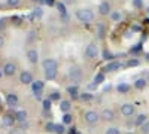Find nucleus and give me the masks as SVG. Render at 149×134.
<instances>
[{
    "label": "nucleus",
    "instance_id": "f257e3e1",
    "mask_svg": "<svg viewBox=\"0 0 149 134\" xmlns=\"http://www.w3.org/2000/svg\"><path fill=\"white\" fill-rule=\"evenodd\" d=\"M76 18L81 21V22H91L94 19V14L91 9H78L76 10Z\"/></svg>",
    "mask_w": 149,
    "mask_h": 134
},
{
    "label": "nucleus",
    "instance_id": "f03ea898",
    "mask_svg": "<svg viewBox=\"0 0 149 134\" xmlns=\"http://www.w3.org/2000/svg\"><path fill=\"white\" fill-rule=\"evenodd\" d=\"M97 55H98L97 45L95 43H90L88 46H86V49H85V57L91 60V58H97Z\"/></svg>",
    "mask_w": 149,
    "mask_h": 134
},
{
    "label": "nucleus",
    "instance_id": "7ed1b4c3",
    "mask_svg": "<svg viewBox=\"0 0 149 134\" xmlns=\"http://www.w3.org/2000/svg\"><path fill=\"white\" fill-rule=\"evenodd\" d=\"M69 76H70V79H72L73 82H79V81L82 79V72H81L79 67H70Z\"/></svg>",
    "mask_w": 149,
    "mask_h": 134
},
{
    "label": "nucleus",
    "instance_id": "20e7f679",
    "mask_svg": "<svg viewBox=\"0 0 149 134\" xmlns=\"http://www.w3.org/2000/svg\"><path fill=\"white\" fill-rule=\"evenodd\" d=\"M84 118L88 124H95L98 121V118H100V115H98L97 112H94V110H88V112H85Z\"/></svg>",
    "mask_w": 149,
    "mask_h": 134
},
{
    "label": "nucleus",
    "instance_id": "39448f33",
    "mask_svg": "<svg viewBox=\"0 0 149 134\" xmlns=\"http://www.w3.org/2000/svg\"><path fill=\"white\" fill-rule=\"evenodd\" d=\"M19 81H21V83H24V85L33 83V76H31V73L27 72V70H24L21 75H19Z\"/></svg>",
    "mask_w": 149,
    "mask_h": 134
},
{
    "label": "nucleus",
    "instance_id": "423d86ee",
    "mask_svg": "<svg viewBox=\"0 0 149 134\" xmlns=\"http://www.w3.org/2000/svg\"><path fill=\"white\" fill-rule=\"evenodd\" d=\"M121 113L124 116H131L134 113V106L131 103H125V104H122L121 106Z\"/></svg>",
    "mask_w": 149,
    "mask_h": 134
},
{
    "label": "nucleus",
    "instance_id": "0eeeda50",
    "mask_svg": "<svg viewBox=\"0 0 149 134\" xmlns=\"http://www.w3.org/2000/svg\"><path fill=\"white\" fill-rule=\"evenodd\" d=\"M57 67H58V63L54 58H46L43 61V69L45 70H57Z\"/></svg>",
    "mask_w": 149,
    "mask_h": 134
},
{
    "label": "nucleus",
    "instance_id": "6e6552de",
    "mask_svg": "<svg viewBox=\"0 0 149 134\" xmlns=\"http://www.w3.org/2000/svg\"><path fill=\"white\" fill-rule=\"evenodd\" d=\"M15 121H17V118L15 116H12V115H5L3 118H2V124L5 125V127H14V124H15Z\"/></svg>",
    "mask_w": 149,
    "mask_h": 134
},
{
    "label": "nucleus",
    "instance_id": "1a4fd4ad",
    "mask_svg": "<svg viewBox=\"0 0 149 134\" xmlns=\"http://www.w3.org/2000/svg\"><path fill=\"white\" fill-rule=\"evenodd\" d=\"M27 58H29V61H30L31 64H36L37 61H39V54H37L36 49H30V51L27 52Z\"/></svg>",
    "mask_w": 149,
    "mask_h": 134
},
{
    "label": "nucleus",
    "instance_id": "9d476101",
    "mask_svg": "<svg viewBox=\"0 0 149 134\" xmlns=\"http://www.w3.org/2000/svg\"><path fill=\"white\" fill-rule=\"evenodd\" d=\"M100 118L104 119V121H113L115 113H113V110H110V109H104V110L100 113Z\"/></svg>",
    "mask_w": 149,
    "mask_h": 134
},
{
    "label": "nucleus",
    "instance_id": "9b49d317",
    "mask_svg": "<svg viewBox=\"0 0 149 134\" xmlns=\"http://www.w3.org/2000/svg\"><path fill=\"white\" fill-rule=\"evenodd\" d=\"M98 12H100L102 15L110 14V3H109V2H102L100 6H98Z\"/></svg>",
    "mask_w": 149,
    "mask_h": 134
},
{
    "label": "nucleus",
    "instance_id": "f8f14e48",
    "mask_svg": "<svg viewBox=\"0 0 149 134\" xmlns=\"http://www.w3.org/2000/svg\"><path fill=\"white\" fill-rule=\"evenodd\" d=\"M15 70H17V67H15V64H12V63H8L3 67V73H5L6 76H12L15 73Z\"/></svg>",
    "mask_w": 149,
    "mask_h": 134
},
{
    "label": "nucleus",
    "instance_id": "ddd939ff",
    "mask_svg": "<svg viewBox=\"0 0 149 134\" xmlns=\"http://www.w3.org/2000/svg\"><path fill=\"white\" fill-rule=\"evenodd\" d=\"M6 103H8V106H10V107H15L17 103H18V97H17L15 94H8Z\"/></svg>",
    "mask_w": 149,
    "mask_h": 134
},
{
    "label": "nucleus",
    "instance_id": "4468645a",
    "mask_svg": "<svg viewBox=\"0 0 149 134\" xmlns=\"http://www.w3.org/2000/svg\"><path fill=\"white\" fill-rule=\"evenodd\" d=\"M121 67H122L121 63H118V61H112V63H109V64L106 66L104 70H107V72H116V70H119Z\"/></svg>",
    "mask_w": 149,
    "mask_h": 134
},
{
    "label": "nucleus",
    "instance_id": "2eb2a0df",
    "mask_svg": "<svg viewBox=\"0 0 149 134\" xmlns=\"http://www.w3.org/2000/svg\"><path fill=\"white\" fill-rule=\"evenodd\" d=\"M31 90L33 92H42L43 91V82L42 81H36L31 83Z\"/></svg>",
    "mask_w": 149,
    "mask_h": 134
},
{
    "label": "nucleus",
    "instance_id": "dca6fc26",
    "mask_svg": "<svg viewBox=\"0 0 149 134\" xmlns=\"http://www.w3.org/2000/svg\"><path fill=\"white\" fill-rule=\"evenodd\" d=\"M72 109V104H70V101H67V100H63L60 103V110L61 112H64V113H69V110Z\"/></svg>",
    "mask_w": 149,
    "mask_h": 134
},
{
    "label": "nucleus",
    "instance_id": "f3484780",
    "mask_svg": "<svg viewBox=\"0 0 149 134\" xmlns=\"http://www.w3.org/2000/svg\"><path fill=\"white\" fill-rule=\"evenodd\" d=\"M15 118H17V121H19V122H24V121H27V112L26 110H18L15 113Z\"/></svg>",
    "mask_w": 149,
    "mask_h": 134
},
{
    "label": "nucleus",
    "instance_id": "a211bd4d",
    "mask_svg": "<svg viewBox=\"0 0 149 134\" xmlns=\"http://www.w3.org/2000/svg\"><path fill=\"white\" fill-rule=\"evenodd\" d=\"M146 121H148V116H146V115H139L137 118H136L134 124L137 125V127H142V125H143V124L146 122Z\"/></svg>",
    "mask_w": 149,
    "mask_h": 134
},
{
    "label": "nucleus",
    "instance_id": "6ab92c4d",
    "mask_svg": "<svg viewBox=\"0 0 149 134\" xmlns=\"http://www.w3.org/2000/svg\"><path fill=\"white\" fill-rule=\"evenodd\" d=\"M118 91H119V94H127L130 91V85L128 83H119L118 85Z\"/></svg>",
    "mask_w": 149,
    "mask_h": 134
},
{
    "label": "nucleus",
    "instance_id": "aec40b11",
    "mask_svg": "<svg viewBox=\"0 0 149 134\" xmlns=\"http://www.w3.org/2000/svg\"><path fill=\"white\" fill-rule=\"evenodd\" d=\"M146 85H148V82L145 81V79H137L134 82V87L137 88V90H143V88H146Z\"/></svg>",
    "mask_w": 149,
    "mask_h": 134
},
{
    "label": "nucleus",
    "instance_id": "412c9836",
    "mask_svg": "<svg viewBox=\"0 0 149 134\" xmlns=\"http://www.w3.org/2000/svg\"><path fill=\"white\" fill-rule=\"evenodd\" d=\"M55 134H64L66 133V127L64 124H55V130H54Z\"/></svg>",
    "mask_w": 149,
    "mask_h": 134
},
{
    "label": "nucleus",
    "instance_id": "4be33fe9",
    "mask_svg": "<svg viewBox=\"0 0 149 134\" xmlns=\"http://www.w3.org/2000/svg\"><path fill=\"white\" fill-rule=\"evenodd\" d=\"M67 92H69L72 97H78V87H76V85H72V87L67 88Z\"/></svg>",
    "mask_w": 149,
    "mask_h": 134
},
{
    "label": "nucleus",
    "instance_id": "5701e85b",
    "mask_svg": "<svg viewBox=\"0 0 149 134\" xmlns=\"http://www.w3.org/2000/svg\"><path fill=\"white\" fill-rule=\"evenodd\" d=\"M57 76V70H45V78L46 79H54Z\"/></svg>",
    "mask_w": 149,
    "mask_h": 134
},
{
    "label": "nucleus",
    "instance_id": "b1692460",
    "mask_svg": "<svg viewBox=\"0 0 149 134\" xmlns=\"http://www.w3.org/2000/svg\"><path fill=\"white\" fill-rule=\"evenodd\" d=\"M104 81V75H103V73H97V75H95V78H94V83L97 85V83H102Z\"/></svg>",
    "mask_w": 149,
    "mask_h": 134
},
{
    "label": "nucleus",
    "instance_id": "393cba45",
    "mask_svg": "<svg viewBox=\"0 0 149 134\" xmlns=\"http://www.w3.org/2000/svg\"><path fill=\"white\" fill-rule=\"evenodd\" d=\"M72 121H73V116L70 115V113H64V116H63V124L66 125V124H72Z\"/></svg>",
    "mask_w": 149,
    "mask_h": 134
},
{
    "label": "nucleus",
    "instance_id": "a878e982",
    "mask_svg": "<svg viewBox=\"0 0 149 134\" xmlns=\"http://www.w3.org/2000/svg\"><path fill=\"white\" fill-rule=\"evenodd\" d=\"M57 9L61 15H66V8H64V3H57Z\"/></svg>",
    "mask_w": 149,
    "mask_h": 134
},
{
    "label": "nucleus",
    "instance_id": "bb28decb",
    "mask_svg": "<svg viewBox=\"0 0 149 134\" xmlns=\"http://www.w3.org/2000/svg\"><path fill=\"white\" fill-rule=\"evenodd\" d=\"M45 128H46L48 133H54V130H55V124H54V122H48Z\"/></svg>",
    "mask_w": 149,
    "mask_h": 134
},
{
    "label": "nucleus",
    "instance_id": "cd10ccee",
    "mask_svg": "<svg viewBox=\"0 0 149 134\" xmlns=\"http://www.w3.org/2000/svg\"><path fill=\"white\" fill-rule=\"evenodd\" d=\"M112 19H113V21H121L122 15L119 14V12H113V14H112Z\"/></svg>",
    "mask_w": 149,
    "mask_h": 134
},
{
    "label": "nucleus",
    "instance_id": "c85d7f7f",
    "mask_svg": "<svg viewBox=\"0 0 149 134\" xmlns=\"http://www.w3.org/2000/svg\"><path fill=\"white\" fill-rule=\"evenodd\" d=\"M140 128H142V133L148 134V133H149V121H146V122H145V124H143Z\"/></svg>",
    "mask_w": 149,
    "mask_h": 134
},
{
    "label": "nucleus",
    "instance_id": "c756f323",
    "mask_svg": "<svg viewBox=\"0 0 149 134\" xmlns=\"http://www.w3.org/2000/svg\"><path fill=\"white\" fill-rule=\"evenodd\" d=\"M49 100H51V101H57V100H60V94H58V92H52L51 95H49Z\"/></svg>",
    "mask_w": 149,
    "mask_h": 134
},
{
    "label": "nucleus",
    "instance_id": "7c9ffc66",
    "mask_svg": "<svg viewBox=\"0 0 149 134\" xmlns=\"http://www.w3.org/2000/svg\"><path fill=\"white\" fill-rule=\"evenodd\" d=\"M127 66L128 67H136V66H139V61H137V60H128Z\"/></svg>",
    "mask_w": 149,
    "mask_h": 134
},
{
    "label": "nucleus",
    "instance_id": "2f4dec72",
    "mask_svg": "<svg viewBox=\"0 0 149 134\" xmlns=\"http://www.w3.org/2000/svg\"><path fill=\"white\" fill-rule=\"evenodd\" d=\"M106 134H119V130L115 128V127H112V128H107Z\"/></svg>",
    "mask_w": 149,
    "mask_h": 134
},
{
    "label": "nucleus",
    "instance_id": "473e14b6",
    "mask_svg": "<svg viewBox=\"0 0 149 134\" xmlns=\"http://www.w3.org/2000/svg\"><path fill=\"white\" fill-rule=\"evenodd\" d=\"M43 109L45 110H49V109H51V100H43Z\"/></svg>",
    "mask_w": 149,
    "mask_h": 134
},
{
    "label": "nucleus",
    "instance_id": "72a5a7b5",
    "mask_svg": "<svg viewBox=\"0 0 149 134\" xmlns=\"http://www.w3.org/2000/svg\"><path fill=\"white\" fill-rule=\"evenodd\" d=\"M31 17H37V18H40V17H42V9H40V8L34 9V12H33V15H31Z\"/></svg>",
    "mask_w": 149,
    "mask_h": 134
},
{
    "label": "nucleus",
    "instance_id": "f704fd0d",
    "mask_svg": "<svg viewBox=\"0 0 149 134\" xmlns=\"http://www.w3.org/2000/svg\"><path fill=\"white\" fill-rule=\"evenodd\" d=\"M104 36V27L102 24H98V37H103Z\"/></svg>",
    "mask_w": 149,
    "mask_h": 134
},
{
    "label": "nucleus",
    "instance_id": "c9c22d12",
    "mask_svg": "<svg viewBox=\"0 0 149 134\" xmlns=\"http://www.w3.org/2000/svg\"><path fill=\"white\" fill-rule=\"evenodd\" d=\"M103 57H104V60H112V58H113V55H112L109 51H104L103 52Z\"/></svg>",
    "mask_w": 149,
    "mask_h": 134
},
{
    "label": "nucleus",
    "instance_id": "e433bc0d",
    "mask_svg": "<svg viewBox=\"0 0 149 134\" xmlns=\"http://www.w3.org/2000/svg\"><path fill=\"white\" fill-rule=\"evenodd\" d=\"M93 99V95L90 94V92H85V94H82V100H91Z\"/></svg>",
    "mask_w": 149,
    "mask_h": 134
},
{
    "label": "nucleus",
    "instance_id": "4c0bfd02",
    "mask_svg": "<svg viewBox=\"0 0 149 134\" xmlns=\"http://www.w3.org/2000/svg\"><path fill=\"white\" fill-rule=\"evenodd\" d=\"M18 3H19V0H8L9 6H18Z\"/></svg>",
    "mask_w": 149,
    "mask_h": 134
},
{
    "label": "nucleus",
    "instance_id": "58836bf2",
    "mask_svg": "<svg viewBox=\"0 0 149 134\" xmlns=\"http://www.w3.org/2000/svg\"><path fill=\"white\" fill-rule=\"evenodd\" d=\"M9 134H22V128H14Z\"/></svg>",
    "mask_w": 149,
    "mask_h": 134
},
{
    "label": "nucleus",
    "instance_id": "ea45409f",
    "mask_svg": "<svg viewBox=\"0 0 149 134\" xmlns=\"http://www.w3.org/2000/svg\"><path fill=\"white\" fill-rule=\"evenodd\" d=\"M134 6H136V8L142 6V0H134Z\"/></svg>",
    "mask_w": 149,
    "mask_h": 134
},
{
    "label": "nucleus",
    "instance_id": "a19ab883",
    "mask_svg": "<svg viewBox=\"0 0 149 134\" xmlns=\"http://www.w3.org/2000/svg\"><path fill=\"white\" fill-rule=\"evenodd\" d=\"M45 3H46L48 6H52V5H54V0H45Z\"/></svg>",
    "mask_w": 149,
    "mask_h": 134
},
{
    "label": "nucleus",
    "instance_id": "79ce46f5",
    "mask_svg": "<svg viewBox=\"0 0 149 134\" xmlns=\"http://www.w3.org/2000/svg\"><path fill=\"white\" fill-rule=\"evenodd\" d=\"M5 28V19H0V30Z\"/></svg>",
    "mask_w": 149,
    "mask_h": 134
},
{
    "label": "nucleus",
    "instance_id": "37998d69",
    "mask_svg": "<svg viewBox=\"0 0 149 134\" xmlns=\"http://www.w3.org/2000/svg\"><path fill=\"white\" fill-rule=\"evenodd\" d=\"M34 97H36V99H40V97H42V92H34Z\"/></svg>",
    "mask_w": 149,
    "mask_h": 134
},
{
    "label": "nucleus",
    "instance_id": "c03bdc74",
    "mask_svg": "<svg viewBox=\"0 0 149 134\" xmlns=\"http://www.w3.org/2000/svg\"><path fill=\"white\" fill-rule=\"evenodd\" d=\"M5 45V40H3V37H2V36H0V48H2Z\"/></svg>",
    "mask_w": 149,
    "mask_h": 134
},
{
    "label": "nucleus",
    "instance_id": "a18cd8bd",
    "mask_svg": "<svg viewBox=\"0 0 149 134\" xmlns=\"http://www.w3.org/2000/svg\"><path fill=\"white\" fill-rule=\"evenodd\" d=\"M145 58H146V61H148V63H149V52H148V54H146V55H145Z\"/></svg>",
    "mask_w": 149,
    "mask_h": 134
},
{
    "label": "nucleus",
    "instance_id": "49530a36",
    "mask_svg": "<svg viewBox=\"0 0 149 134\" xmlns=\"http://www.w3.org/2000/svg\"><path fill=\"white\" fill-rule=\"evenodd\" d=\"M64 2H66V3H73L74 0H64Z\"/></svg>",
    "mask_w": 149,
    "mask_h": 134
},
{
    "label": "nucleus",
    "instance_id": "de8ad7c7",
    "mask_svg": "<svg viewBox=\"0 0 149 134\" xmlns=\"http://www.w3.org/2000/svg\"><path fill=\"white\" fill-rule=\"evenodd\" d=\"M33 2H40V0H33Z\"/></svg>",
    "mask_w": 149,
    "mask_h": 134
}]
</instances>
